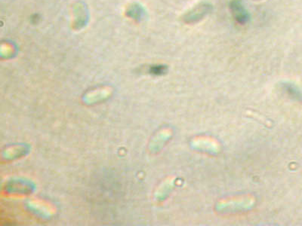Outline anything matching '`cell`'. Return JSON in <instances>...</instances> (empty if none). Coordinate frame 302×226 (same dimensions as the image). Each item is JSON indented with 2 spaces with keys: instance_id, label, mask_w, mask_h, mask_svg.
Instances as JSON below:
<instances>
[{
  "instance_id": "obj_1",
  "label": "cell",
  "mask_w": 302,
  "mask_h": 226,
  "mask_svg": "<svg viewBox=\"0 0 302 226\" xmlns=\"http://www.w3.org/2000/svg\"><path fill=\"white\" fill-rule=\"evenodd\" d=\"M212 10L213 6L210 3L201 2L182 15V22L188 25L196 24L207 17Z\"/></svg>"
},
{
  "instance_id": "obj_2",
  "label": "cell",
  "mask_w": 302,
  "mask_h": 226,
  "mask_svg": "<svg viewBox=\"0 0 302 226\" xmlns=\"http://www.w3.org/2000/svg\"><path fill=\"white\" fill-rule=\"evenodd\" d=\"M229 8L233 18L237 23L245 25L249 21V13L245 9L241 0H231L229 3Z\"/></svg>"
},
{
  "instance_id": "obj_3",
  "label": "cell",
  "mask_w": 302,
  "mask_h": 226,
  "mask_svg": "<svg viewBox=\"0 0 302 226\" xmlns=\"http://www.w3.org/2000/svg\"><path fill=\"white\" fill-rule=\"evenodd\" d=\"M128 12H134V13H132L131 15L132 18L139 20V19H141V17H142L143 13H144V10H143L141 6L134 5V6L130 7V11H129Z\"/></svg>"
},
{
  "instance_id": "obj_4",
  "label": "cell",
  "mask_w": 302,
  "mask_h": 226,
  "mask_svg": "<svg viewBox=\"0 0 302 226\" xmlns=\"http://www.w3.org/2000/svg\"><path fill=\"white\" fill-rule=\"evenodd\" d=\"M166 71H167V67L164 65L152 66L150 70V73L155 75L164 74Z\"/></svg>"
},
{
  "instance_id": "obj_5",
  "label": "cell",
  "mask_w": 302,
  "mask_h": 226,
  "mask_svg": "<svg viewBox=\"0 0 302 226\" xmlns=\"http://www.w3.org/2000/svg\"><path fill=\"white\" fill-rule=\"evenodd\" d=\"M253 1H260V0H253Z\"/></svg>"
}]
</instances>
